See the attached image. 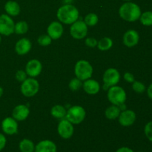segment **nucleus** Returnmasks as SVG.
<instances>
[{
    "label": "nucleus",
    "mask_w": 152,
    "mask_h": 152,
    "mask_svg": "<svg viewBox=\"0 0 152 152\" xmlns=\"http://www.w3.org/2000/svg\"><path fill=\"white\" fill-rule=\"evenodd\" d=\"M42 70V65L41 62L36 59L28 61L25 66V72L28 77L32 78L38 77L41 74Z\"/></svg>",
    "instance_id": "obj_12"
},
{
    "label": "nucleus",
    "mask_w": 152,
    "mask_h": 152,
    "mask_svg": "<svg viewBox=\"0 0 152 152\" xmlns=\"http://www.w3.org/2000/svg\"><path fill=\"white\" fill-rule=\"evenodd\" d=\"M37 42L39 45L42 46V47H46V46H48L51 44L52 39L48 34H43V35L39 37Z\"/></svg>",
    "instance_id": "obj_30"
},
{
    "label": "nucleus",
    "mask_w": 152,
    "mask_h": 152,
    "mask_svg": "<svg viewBox=\"0 0 152 152\" xmlns=\"http://www.w3.org/2000/svg\"><path fill=\"white\" fill-rule=\"evenodd\" d=\"M27 77H28V74H26L25 71H23V70H19L15 75L16 80L19 83H22L23 81H25L27 79Z\"/></svg>",
    "instance_id": "obj_32"
},
{
    "label": "nucleus",
    "mask_w": 152,
    "mask_h": 152,
    "mask_svg": "<svg viewBox=\"0 0 152 152\" xmlns=\"http://www.w3.org/2000/svg\"><path fill=\"white\" fill-rule=\"evenodd\" d=\"M30 114L28 107L25 105H18L12 111V117L16 121H23L26 120Z\"/></svg>",
    "instance_id": "obj_16"
},
{
    "label": "nucleus",
    "mask_w": 152,
    "mask_h": 152,
    "mask_svg": "<svg viewBox=\"0 0 152 152\" xmlns=\"http://www.w3.org/2000/svg\"><path fill=\"white\" fill-rule=\"evenodd\" d=\"M119 108H120V111H125V110L127 109V108H126V104H125V103H123V104H122V105H119Z\"/></svg>",
    "instance_id": "obj_38"
},
{
    "label": "nucleus",
    "mask_w": 152,
    "mask_h": 152,
    "mask_svg": "<svg viewBox=\"0 0 152 152\" xmlns=\"http://www.w3.org/2000/svg\"><path fill=\"white\" fill-rule=\"evenodd\" d=\"M57 147L56 145L51 140H44L39 142L35 145L34 152H56Z\"/></svg>",
    "instance_id": "obj_18"
},
{
    "label": "nucleus",
    "mask_w": 152,
    "mask_h": 152,
    "mask_svg": "<svg viewBox=\"0 0 152 152\" xmlns=\"http://www.w3.org/2000/svg\"><path fill=\"white\" fill-rule=\"evenodd\" d=\"M120 80V74L116 68H108L104 72L102 77L103 89L108 90L110 87L117 86Z\"/></svg>",
    "instance_id": "obj_7"
},
{
    "label": "nucleus",
    "mask_w": 152,
    "mask_h": 152,
    "mask_svg": "<svg viewBox=\"0 0 152 152\" xmlns=\"http://www.w3.org/2000/svg\"><path fill=\"white\" fill-rule=\"evenodd\" d=\"M141 8L137 4L132 1H127L120 6L119 9L120 16L129 22H134L139 20L141 16Z\"/></svg>",
    "instance_id": "obj_2"
},
{
    "label": "nucleus",
    "mask_w": 152,
    "mask_h": 152,
    "mask_svg": "<svg viewBox=\"0 0 152 152\" xmlns=\"http://www.w3.org/2000/svg\"><path fill=\"white\" fill-rule=\"evenodd\" d=\"M147 95L150 99H152V83L148 86V87L146 88Z\"/></svg>",
    "instance_id": "obj_37"
},
{
    "label": "nucleus",
    "mask_w": 152,
    "mask_h": 152,
    "mask_svg": "<svg viewBox=\"0 0 152 152\" xmlns=\"http://www.w3.org/2000/svg\"><path fill=\"white\" fill-rule=\"evenodd\" d=\"M15 23L11 16L7 14L0 15V34L8 37L14 33Z\"/></svg>",
    "instance_id": "obj_9"
},
{
    "label": "nucleus",
    "mask_w": 152,
    "mask_h": 152,
    "mask_svg": "<svg viewBox=\"0 0 152 152\" xmlns=\"http://www.w3.org/2000/svg\"><path fill=\"white\" fill-rule=\"evenodd\" d=\"M3 94H4V89L2 88V87H1V86H0V97L2 96Z\"/></svg>",
    "instance_id": "obj_39"
},
{
    "label": "nucleus",
    "mask_w": 152,
    "mask_h": 152,
    "mask_svg": "<svg viewBox=\"0 0 152 152\" xmlns=\"http://www.w3.org/2000/svg\"><path fill=\"white\" fill-rule=\"evenodd\" d=\"M116 152H134L132 148H129V147H121V148H118L116 151Z\"/></svg>",
    "instance_id": "obj_36"
},
{
    "label": "nucleus",
    "mask_w": 152,
    "mask_h": 152,
    "mask_svg": "<svg viewBox=\"0 0 152 152\" xmlns=\"http://www.w3.org/2000/svg\"><path fill=\"white\" fill-rule=\"evenodd\" d=\"M1 129L5 134H16L18 132L17 121L13 117H6L1 122Z\"/></svg>",
    "instance_id": "obj_13"
},
{
    "label": "nucleus",
    "mask_w": 152,
    "mask_h": 152,
    "mask_svg": "<svg viewBox=\"0 0 152 152\" xmlns=\"http://www.w3.org/2000/svg\"><path fill=\"white\" fill-rule=\"evenodd\" d=\"M84 22L88 26H94L99 22V17L96 13H90L86 15L84 19Z\"/></svg>",
    "instance_id": "obj_27"
},
{
    "label": "nucleus",
    "mask_w": 152,
    "mask_h": 152,
    "mask_svg": "<svg viewBox=\"0 0 152 152\" xmlns=\"http://www.w3.org/2000/svg\"><path fill=\"white\" fill-rule=\"evenodd\" d=\"M123 78H124V80L129 83H132L135 81L134 76L133 74H132V73L130 72L125 73L124 75H123Z\"/></svg>",
    "instance_id": "obj_34"
},
{
    "label": "nucleus",
    "mask_w": 152,
    "mask_h": 152,
    "mask_svg": "<svg viewBox=\"0 0 152 152\" xmlns=\"http://www.w3.org/2000/svg\"><path fill=\"white\" fill-rule=\"evenodd\" d=\"M4 10L10 16H16L20 13V6L15 1H7L4 4Z\"/></svg>",
    "instance_id": "obj_20"
},
{
    "label": "nucleus",
    "mask_w": 152,
    "mask_h": 152,
    "mask_svg": "<svg viewBox=\"0 0 152 152\" xmlns=\"http://www.w3.org/2000/svg\"><path fill=\"white\" fill-rule=\"evenodd\" d=\"M107 96H108V101L112 105H117V106L125 103L127 98L126 91L118 86L110 87L108 89Z\"/></svg>",
    "instance_id": "obj_3"
},
{
    "label": "nucleus",
    "mask_w": 152,
    "mask_h": 152,
    "mask_svg": "<svg viewBox=\"0 0 152 152\" xmlns=\"http://www.w3.org/2000/svg\"><path fill=\"white\" fill-rule=\"evenodd\" d=\"M32 48L31 42L27 38L20 39L15 45V51L20 56L28 53Z\"/></svg>",
    "instance_id": "obj_17"
},
{
    "label": "nucleus",
    "mask_w": 152,
    "mask_h": 152,
    "mask_svg": "<svg viewBox=\"0 0 152 152\" xmlns=\"http://www.w3.org/2000/svg\"><path fill=\"white\" fill-rule=\"evenodd\" d=\"M66 108L61 105H54V106L52 107L51 110H50V114L54 118L58 119V120L65 119L66 117Z\"/></svg>",
    "instance_id": "obj_21"
},
{
    "label": "nucleus",
    "mask_w": 152,
    "mask_h": 152,
    "mask_svg": "<svg viewBox=\"0 0 152 152\" xmlns=\"http://www.w3.org/2000/svg\"><path fill=\"white\" fill-rule=\"evenodd\" d=\"M139 20L144 26H152V11L147 10L141 13Z\"/></svg>",
    "instance_id": "obj_26"
},
{
    "label": "nucleus",
    "mask_w": 152,
    "mask_h": 152,
    "mask_svg": "<svg viewBox=\"0 0 152 152\" xmlns=\"http://www.w3.org/2000/svg\"><path fill=\"white\" fill-rule=\"evenodd\" d=\"M137 120V115L135 112L132 110L126 109L120 112L118 117L119 123L122 126L129 127L132 126Z\"/></svg>",
    "instance_id": "obj_11"
},
{
    "label": "nucleus",
    "mask_w": 152,
    "mask_h": 152,
    "mask_svg": "<svg viewBox=\"0 0 152 152\" xmlns=\"http://www.w3.org/2000/svg\"><path fill=\"white\" fill-rule=\"evenodd\" d=\"M64 33V28L62 24L58 21L52 22L47 28V34L52 39L56 40L60 38Z\"/></svg>",
    "instance_id": "obj_14"
},
{
    "label": "nucleus",
    "mask_w": 152,
    "mask_h": 152,
    "mask_svg": "<svg viewBox=\"0 0 152 152\" xmlns=\"http://www.w3.org/2000/svg\"><path fill=\"white\" fill-rule=\"evenodd\" d=\"M29 29L28 24L25 21H19L15 24L14 33L18 35H22L26 34Z\"/></svg>",
    "instance_id": "obj_25"
},
{
    "label": "nucleus",
    "mask_w": 152,
    "mask_h": 152,
    "mask_svg": "<svg viewBox=\"0 0 152 152\" xmlns=\"http://www.w3.org/2000/svg\"><path fill=\"white\" fill-rule=\"evenodd\" d=\"M57 132L62 139H70L74 134V126L67 119H62L58 124Z\"/></svg>",
    "instance_id": "obj_10"
},
{
    "label": "nucleus",
    "mask_w": 152,
    "mask_h": 152,
    "mask_svg": "<svg viewBox=\"0 0 152 152\" xmlns=\"http://www.w3.org/2000/svg\"><path fill=\"white\" fill-rule=\"evenodd\" d=\"M124 1H132V0H124Z\"/></svg>",
    "instance_id": "obj_41"
},
{
    "label": "nucleus",
    "mask_w": 152,
    "mask_h": 152,
    "mask_svg": "<svg viewBox=\"0 0 152 152\" xmlns=\"http://www.w3.org/2000/svg\"><path fill=\"white\" fill-rule=\"evenodd\" d=\"M39 90V83L35 78L29 77L22 83L20 91L26 97H32L38 93Z\"/></svg>",
    "instance_id": "obj_6"
},
{
    "label": "nucleus",
    "mask_w": 152,
    "mask_h": 152,
    "mask_svg": "<svg viewBox=\"0 0 152 152\" xmlns=\"http://www.w3.org/2000/svg\"><path fill=\"white\" fill-rule=\"evenodd\" d=\"M140 152H142V151H140Z\"/></svg>",
    "instance_id": "obj_42"
},
{
    "label": "nucleus",
    "mask_w": 152,
    "mask_h": 152,
    "mask_svg": "<svg viewBox=\"0 0 152 152\" xmlns=\"http://www.w3.org/2000/svg\"><path fill=\"white\" fill-rule=\"evenodd\" d=\"M144 134L147 139L150 142H152V121L148 122L145 124L144 127Z\"/></svg>",
    "instance_id": "obj_31"
},
{
    "label": "nucleus",
    "mask_w": 152,
    "mask_h": 152,
    "mask_svg": "<svg viewBox=\"0 0 152 152\" xmlns=\"http://www.w3.org/2000/svg\"><path fill=\"white\" fill-rule=\"evenodd\" d=\"M93 67L86 60H79L74 67V74L77 78L82 81L88 80L93 74Z\"/></svg>",
    "instance_id": "obj_4"
},
{
    "label": "nucleus",
    "mask_w": 152,
    "mask_h": 152,
    "mask_svg": "<svg viewBox=\"0 0 152 152\" xmlns=\"http://www.w3.org/2000/svg\"><path fill=\"white\" fill-rule=\"evenodd\" d=\"M123 44L128 48H133L139 43L140 34L135 30H129L123 35Z\"/></svg>",
    "instance_id": "obj_15"
},
{
    "label": "nucleus",
    "mask_w": 152,
    "mask_h": 152,
    "mask_svg": "<svg viewBox=\"0 0 152 152\" xmlns=\"http://www.w3.org/2000/svg\"><path fill=\"white\" fill-rule=\"evenodd\" d=\"M132 89L137 94H142L146 91V86L142 82L135 80L132 83Z\"/></svg>",
    "instance_id": "obj_29"
},
{
    "label": "nucleus",
    "mask_w": 152,
    "mask_h": 152,
    "mask_svg": "<svg viewBox=\"0 0 152 152\" xmlns=\"http://www.w3.org/2000/svg\"><path fill=\"white\" fill-rule=\"evenodd\" d=\"M7 143V139L3 134L0 133V151H2Z\"/></svg>",
    "instance_id": "obj_35"
},
{
    "label": "nucleus",
    "mask_w": 152,
    "mask_h": 152,
    "mask_svg": "<svg viewBox=\"0 0 152 152\" xmlns=\"http://www.w3.org/2000/svg\"><path fill=\"white\" fill-rule=\"evenodd\" d=\"M68 87L73 91H79L82 87H83V81L80 80V79L75 78L72 79V80L70 81L69 85H68Z\"/></svg>",
    "instance_id": "obj_28"
},
{
    "label": "nucleus",
    "mask_w": 152,
    "mask_h": 152,
    "mask_svg": "<svg viewBox=\"0 0 152 152\" xmlns=\"http://www.w3.org/2000/svg\"><path fill=\"white\" fill-rule=\"evenodd\" d=\"M83 88L88 94L95 95L100 91V85L96 80L90 78L85 80L84 83H83Z\"/></svg>",
    "instance_id": "obj_19"
},
{
    "label": "nucleus",
    "mask_w": 152,
    "mask_h": 152,
    "mask_svg": "<svg viewBox=\"0 0 152 152\" xmlns=\"http://www.w3.org/2000/svg\"><path fill=\"white\" fill-rule=\"evenodd\" d=\"M70 34L71 37L75 39H84L88 34V25L84 21L77 20L73 24L70 28Z\"/></svg>",
    "instance_id": "obj_8"
},
{
    "label": "nucleus",
    "mask_w": 152,
    "mask_h": 152,
    "mask_svg": "<svg viewBox=\"0 0 152 152\" xmlns=\"http://www.w3.org/2000/svg\"><path fill=\"white\" fill-rule=\"evenodd\" d=\"M79 10L71 4H65L61 6L57 10L56 16L61 23L65 25H71L79 19Z\"/></svg>",
    "instance_id": "obj_1"
},
{
    "label": "nucleus",
    "mask_w": 152,
    "mask_h": 152,
    "mask_svg": "<svg viewBox=\"0 0 152 152\" xmlns=\"http://www.w3.org/2000/svg\"><path fill=\"white\" fill-rule=\"evenodd\" d=\"M1 34H0V43H1Z\"/></svg>",
    "instance_id": "obj_40"
},
{
    "label": "nucleus",
    "mask_w": 152,
    "mask_h": 152,
    "mask_svg": "<svg viewBox=\"0 0 152 152\" xmlns=\"http://www.w3.org/2000/svg\"><path fill=\"white\" fill-rule=\"evenodd\" d=\"M86 116V110L80 105H74L67 110L65 119L73 125H79L85 120Z\"/></svg>",
    "instance_id": "obj_5"
},
{
    "label": "nucleus",
    "mask_w": 152,
    "mask_h": 152,
    "mask_svg": "<svg viewBox=\"0 0 152 152\" xmlns=\"http://www.w3.org/2000/svg\"><path fill=\"white\" fill-rule=\"evenodd\" d=\"M85 43H86V46H88V47L95 48L97 46L98 41L95 38H93V37H88L86 41H85Z\"/></svg>",
    "instance_id": "obj_33"
},
{
    "label": "nucleus",
    "mask_w": 152,
    "mask_h": 152,
    "mask_svg": "<svg viewBox=\"0 0 152 152\" xmlns=\"http://www.w3.org/2000/svg\"><path fill=\"white\" fill-rule=\"evenodd\" d=\"M19 148L21 152H34L35 145L31 140L23 139L19 142Z\"/></svg>",
    "instance_id": "obj_23"
},
{
    "label": "nucleus",
    "mask_w": 152,
    "mask_h": 152,
    "mask_svg": "<svg viewBox=\"0 0 152 152\" xmlns=\"http://www.w3.org/2000/svg\"><path fill=\"white\" fill-rule=\"evenodd\" d=\"M120 112H121V111H120L119 106L112 105L106 108L105 111V116L108 120H114L118 118Z\"/></svg>",
    "instance_id": "obj_22"
},
{
    "label": "nucleus",
    "mask_w": 152,
    "mask_h": 152,
    "mask_svg": "<svg viewBox=\"0 0 152 152\" xmlns=\"http://www.w3.org/2000/svg\"><path fill=\"white\" fill-rule=\"evenodd\" d=\"M113 46V41L109 37H104L101 39L99 41H98L97 46L98 49L102 51L108 50L111 49Z\"/></svg>",
    "instance_id": "obj_24"
}]
</instances>
